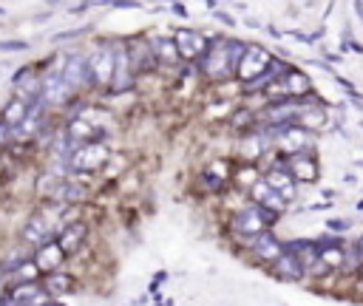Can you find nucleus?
Segmentation results:
<instances>
[{
	"mask_svg": "<svg viewBox=\"0 0 363 306\" xmlns=\"http://www.w3.org/2000/svg\"><path fill=\"white\" fill-rule=\"evenodd\" d=\"M250 247H253V253H256L258 258H264V261H270V264L284 253V244H281L272 233H258V236H253V244H250Z\"/></svg>",
	"mask_w": 363,
	"mask_h": 306,
	"instance_id": "obj_16",
	"label": "nucleus"
},
{
	"mask_svg": "<svg viewBox=\"0 0 363 306\" xmlns=\"http://www.w3.org/2000/svg\"><path fill=\"white\" fill-rule=\"evenodd\" d=\"M37 275H40V272H37V267H34L32 261H23V264H18V267H12V270H9V281H12V286H15V284H32Z\"/></svg>",
	"mask_w": 363,
	"mask_h": 306,
	"instance_id": "obj_27",
	"label": "nucleus"
},
{
	"mask_svg": "<svg viewBox=\"0 0 363 306\" xmlns=\"http://www.w3.org/2000/svg\"><path fill=\"white\" fill-rule=\"evenodd\" d=\"M275 215L278 213H272V210H267L261 204H253V207H244V210H239L233 215V230L242 233V236H258V233H264L267 224L275 221Z\"/></svg>",
	"mask_w": 363,
	"mask_h": 306,
	"instance_id": "obj_4",
	"label": "nucleus"
},
{
	"mask_svg": "<svg viewBox=\"0 0 363 306\" xmlns=\"http://www.w3.org/2000/svg\"><path fill=\"white\" fill-rule=\"evenodd\" d=\"M244 46L239 43H227V40H216V43H207V51L202 54V71L210 76V80H222V76H227L239 57H242Z\"/></svg>",
	"mask_w": 363,
	"mask_h": 306,
	"instance_id": "obj_1",
	"label": "nucleus"
},
{
	"mask_svg": "<svg viewBox=\"0 0 363 306\" xmlns=\"http://www.w3.org/2000/svg\"><path fill=\"white\" fill-rule=\"evenodd\" d=\"M284 201H289V199H296V179L289 176V173H284V171H270L267 173V179H264Z\"/></svg>",
	"mask_w": 363,
	"mask_h": 306,
	"instance_id": "obj_19",
	"label": "nucleus"
},
{
	"mask_svg": "<svg viewBox=\"0 0 363 306\" xmlns=\"http://www.w3.org/2000/svg\"><path fill=\"white\" fill-rule=\"evenodd\" d=\"M62 80L71 91H80L86 86H91V76H88V62L86 57H68V62L62 65Z\"/></svg>",
	"mask_w": 363,
	"mask_h": 306,
	"instance_id": "obj_9",
	"label": "nucleus"
},
{
	"mask_svg": "<svg viewBox=\"0 0 363 306\" xmlns=\"http://www.w3.org/2000/svg\"><path fill=\"white\" fill-rule=\"evenodd\" d=\"M289 176L293 179H301V182H315L318 179V162L310 157V153H293L289 159Z\"/></svg>",
	"mask_w": 363,
	"mask_h": 306,
	"instance_id": "obj_14",
	"label": "nucleus"
},
{
	"mask_svg": "<svg viewBox=\"0 0 363 306\" xmlns=\"http://www.w3.org/2000/svg\"><path fill=\"white\" fill-rule=\"evenodd\" d=\"M270 62H272V54L253 43V46H244V51H242V57L236 62V74L242 76L244 83H256L267 74Z\"/></svg>",
	"mask_w": 363,
	"mask_h": 306,
	"instance_id": "obj_2",
	"label": "nucleus"
},
{
	"mask_svg": "<svg viewBox=\"0 0 363 306\" xmlns=\"http://www.w3.org/2000/svg\"><path fill=\"white\" fill-rule=\"evenodd\" d=\"M239 182H242L244 187H253V185L258 182V173H256L253 168H244V171H239Z\"/></svg>",
	"mask_w": 363,
	"mask_h": 306,
	"instance_id": "obj_29",
	"label": "nucleus"
},
{
	"mask_svg": "<svg viewBox=\"0 0 363 306\" xmlns=\"http://www.w3.org/2000/svg\"><path fill=\"white\" fill-rule=\"evenodd\" d=\"M173 12H176V15H179V18H185V15H187V12H185V6H182V4H176V6H173Z\"/></svg>",
	"mask_w": 363,
	"mask_h": 306,
	"instance_id": "obj_33",
	"label": "nucleus"
},
{
	"mask_svg": "<svg viewBox=\"0 0 363 306\" xmlns=\"http://www.w3.org/2000/svg\"><path fill=\"white\" fill-rule=\"evenodd\" d=\"M253 196H256V204H261V207H267V210H272V213H281V210L286 207V201H284L267 182H256V185H253Z\"/></svg>",
	"mask_w": 363,
	"mask_h": 306,
	"instance_id": "obj_20",
	"label": "nucleus"
},
{
	"mask_svg": "<svg viewBox=\"0 0 363 306\" xmlns=\"http://www.w3.org/2000/svg\"><path fill=\"white\" fill-rule=\"evenodd\" d=\"M9 298H12L18 306H40V303L48 300V298H46V289L37 286L34 281H32V284H15L12 292H9Z\"/></svg>",
	"mask_w": 363,
	"mask_h": 306,
	"instance_id": "obj_15",
	"label": "nucleus"
},
{
	"mask_svg": "<svg viewBox=\"0 0 363 306\" xmlns=\"http://www.w3.org/2000/svg\"><path fill=\"white\" fill-rule=\"evenodd\" d=\"M108 157H111V150L103 142H86V145H77V150L71 153L68 165L80 173H94L108 162Z\"/></svg>",
	"mask_w": 363,
	"mask_h": 306,
	"instance_id": "obj_3",
	"label": "nucleus"
},
{
	"mask_svg": "<svg viewBox=\"0 0 363 306\" xmlns=\"http://www.w3.org/2000/svg\"><path fill=\"white\" fill-rule=\"evenodd\" d=\"M296 122H298L301 128H307V131H310V128H318V125H324V111H318V108H315V111H307V108H304Z\"/></svg>",
	"mask_w": 363,
	"mask_h": 306,
	"instance_id": "obj_28",
	"label": "nucleus"
},
{
	"mask_svg": "<svg viewBox=\"0 0 363 306\" xmlns=\"http://www.w3.org/2000/svg\"><path fill=\"white\" fill-rule=\"evenodd\" d=\"M4 15H6V12H4V9H0V18H4Z\"/></svg>",
	"mask_w": 363,
	"mask_h": 306,
	"instance_id": "obj_35",
	"label": "nucleus"
},
{
	"mask_svg": "<svg viewBox=\"0 0 363 306\" xmlns=\"http://www.w3.org/2000/svg\"><path fill=\"white\" fill-rule=\"evenodd\" d=\"M301 105L296 102H281V105H272L270 111H264V119L272 122V125H289V122H296L301 117Z\"/></svg>",
	"mask_w": 363,
	"mask_h": 306,
	"instance_id": "obj_17",
	"label": "nucleus"
},
{
	"mask_svg": "<svg viewBox=\"0 0 363 306\" xmlns=\"http://www.w3.org/2000/svg\"><path fill=\"white\" fill-rule=\"evenodd\" d=\"M131 60L125 46H114V76H111V88L114 91H125L131 86Z\"/></svg>",
	"mask_w": 363,
	"mask_h": 306,
	"instance_id": "obj_13",
	"label": "nucleus"
},
{
	"mask_svg": "<svg viewBox=\"0 0 363 306\" xmlns=\"http://www.w3.org/2000/svg\"><path fill=\"white\" fill-rule=\"evenodd\" d=\"M278 91H284V94H289V97L307 94V91H310V80H307V74H301V71H289L286 76H281Z\"/></svg>",
	"mask_w": 363,
	"mask_h": 306,
	"instance_id": "obj_21",
	"label": "nucleus"
},
{
	"mask_svg": "<svg viewBox=\"0 0 363 306\" xmlns=\"http://www.w3.org/2000/svg\"><path fill=\"white\" fill-rule=\"evenodd\" d=\"M125 51H128V60H131L133 71H151L157 65V57H154L148 40H133V43L125 46Z\"/></svg>",
	"mask_w": 363,
	"mask_h": 306,
	"instance_id": "obj_12",
	"label": "nucleus"
},
{
	"mask_svg": "<svg viewBox=\"0 0 363 306\" xmlns=\"http://www.w3.org/2000/svg\"><path fill=\"white\" fill-rule=\"evenodd\" d=\"M29 43L26 40H4L0 43V51H26Z\"/></svg>",
	"mask_w": 363,
	"mask_h": 306,
	"instance_id": "obj_30",
	"label": "nucleus"
},
{
	"mask_svg": "<svg viewBox=\"0 0 363 306\" xmlns=\"http://www.w3.org/2000/svg\"><path fill=\"white\" fill-rule=\"evenodd\" d=\"M355 255H357V261H360V267H363V236H360L357 244H355Z\"/></svg>",
	"mask_w": 363,
	"mask_h": 306,
	"instance_id": "obj_32",
	"label": "nucleus"
},
{
	"mask_svg": "<svg viewBox=\"0 0 363 306\" xmlns=\"http://www.w3.org/2000/svg\"><path fill=\"white\" fill-rule=\"evenodd\" d=\"M88 62V76H91V86H111V76H114V43L100 46Z\"/></svg>",
	"mask_w": 363,
	"mask_h": 306,
	"instance_id": "obj_5",
	"label": "nucleus"
},
{
	"mask_svg": "<svg viewBox=\"0 0 363 306\" xmlns=\"http://www.w3.org/2000/svg\"><path fill=\"white\" fill-rule=\"evenodd\" d=\"M71 286H74V278L65 275V272H48L46 275V295H62V292H71Z\"/></svg>",
	"mask_w": 363,
	"mask_h": 306,
	"instance_id": "obj_25",
	"label": "nucleus"
},
{
	"mask_svg": "<svg viewBox=\"0 0 363 306\" xmlns=\"http://www.w3.org/2000/svg\"><path fill=\"white\" fill-rule=\"evenodd\" d=\"M40 306H62V303H51V300H46V303H40Z\"/></svg>",
	"mask_w": 363,
	"mask_h": 306,
	"instance_id": "obj_34",
	"label": "nucleus"
},
{
	"mask_svg": "<svg viewBox=\"0 0 363 306\" xmlns=\"http://www.w3.org/2000/svg\"><path fill=\"white\" fill-rule=\"evenodd\" d=\"M80 34H86V29H71V32H60L54 40H71V37H80Z\"/></svg>",
	"mask_w": 363,
	"mask_h": 306,
	"instance_id": "obj_31",
	"label": "nucleus"
},
{
	"mask_svg": "<svg viewBox=\"0 0 363 306\" xmlns=\"http://www.w3.org/2000/svg\"><path fill=\"white\" fill-rule=\"evenodd\" d=\"M318 258L324 261V267H326V270H332V267H343V247H341V244H335V241H321V244H318Z\"/></svg>",
	"mask_w": 363,
	"mask_h": 306,
	"instance_id": "obj_24",
	"label": "nucleus"
},
{
	"mask_svg": "<svg viewBox=\"0 0 363 306\" xmlns=\"http://www.w3.org/2000/svg\"><path fill=\"white\" fill-rule=\"evenodd\" d=\"M62 258H65V253L60 250V244L51 239V241H46V244H40L37 250H34V255H32V264L37 267V272H57V267L62 264Z\"/></svg>",
	"mask_w": 363,
	"mask_h": 306,
	"instance_id": "obj_10",
	"label": "nucleus"
},
{
	"mask_svg": "<svg viewBox=\"0 0 363 306\" xmlns=\"http://www.w3.org/2000/svg\"><path fill=\"white\" fill-rule=\"evenodd\" d=\"M151 51H154L157 62H168V65L179 62V51H176V43H173L171 37H157V40H151Z\"/></svg>",
	"mask_w": 363,
	"mask_h": 306,
	"instance_id": "obj_23",
	"label": "nucleus"
},
{
	"mask_svg": "<svg viewBox=\"0 0 363 306\" xmlns=\"http://www.w3.org/2000/svg\"><path fill=\"white\" fill-rule=\"evenodd\" d=\"M26 114H29V102H26V100H20V97H15V100H12V102L4 108V122H6L9 128L23 125Z\"/></svg>",
	"mask_w": 363,
	"mask_h": 306,
	"instance_id": "obj_26",
	"label": "nucleus"
},
{
	"mask_svg": "<svg viewBox=\"0 0 363 306\" xmlns=\"http://www.w3.org/2000/svg\"><path fill=\"white\" fill-rule=\"evenodd\" d=\"M103 136V131L100 128H94L91 122H86V119H77V122H71V128H68V139L71 142H80V145H86V142H97Z\"/></svg>",
	"mask_w": 363,
	"mask_h": 306,
	"instance_id": "obj_22",
	"label": "nucleus"
},
{
	"mask_svg": "<svg viewBox=\"0 0 363 306\" xmlns=\"http://www.w3.org/2000/svg\"><path fill=\"white\" fill-rule=\"evenodd\" d=\"M272 267H275V272L284 278V281H298V278H304V270H301V264L296 261V255L289 253L286 247H284V253L272 261Z\"/></svg>",
	"mask_w": 363,
	"mask_h": 306,
	"instance_id": "obj_18",
	"label": "nucleus"
},
{
	"mask_svg": "<svg viewBox=\"0 0 363 306\" xmlns=\"http://www.w3.org/2000/svg\"><path fill=\"white\" fill-rule=\"evenodd\" d=\"M286 250L296 255V261L301 264L304 272H315V275H326L329 272L324 267V261L318 258V244H312V241H293Z\"/></svg>",
	"mask_w": 363,
	"mask_h": 306,
	"instance_id": "obj_7",
	"label": "nucleus"
},
{
	"mask_svg": "<svg viewBox=\"0 0 363 306\" xmlns=\"http://www.w3.org/2000/svg\"><path fill=\"white\" fill-rule=\"evenodd\" d=\"M173 43H176L179 60H199V57L207 51V40H204L199 32H193V29H182V32H176Z\"/></svg>",
	"mask_w": 363,
	"mask_h": 306,
	"instance_id": "obj_8",
	"label": "nucleus"
},
{
	"mask_svg": "<svg viewBox=\"0 0 363 306\" xmlns=\"http://www.w3.org/2000/svg\"><path fill=\"white\" fill-rule=\"evenodd\" d=\"M86 224L83 221H68L62 230H60V236L54 239L57 244H60V250L65 253V255H71V253H77L80 250V244L86 241Z\"/></svg>",
	"mask_w": 363,
	"mask_h": 306,
	"instance_id": "obj_11",
	"label": "nucleus"
},
{
	"mask_svg": "<svg viewBox=\"0 0 363 306\" xmlns=\"http://www.w3.org/2000/svg\"><path fill=\"white\" fill-rule=\"evenodd\" d=\"M54 230H57V213L54 210H43V213L32 215V221L23 230V239L29 244H37L40 247V244H46V241L54 239Z\"/></svg>",
	"mask_w": 363,
	"mask_h": 306,
	"instance_id": "obj_6",
	"label": "nucleus"
}]
</instances>
